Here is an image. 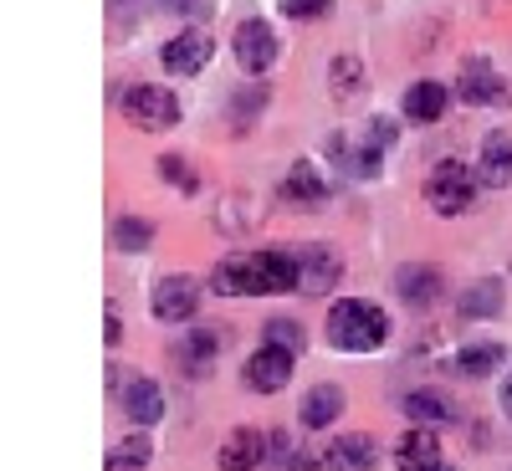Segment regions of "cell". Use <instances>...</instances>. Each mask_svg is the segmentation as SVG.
<instances>
[{"mask_svg":"<svg viewBox=\"0 0 512 471\" xmlns=\"http://www.w3.org/2000/svg\"><path fill=\"white\" fill-rule=\"evenodd\" d=\"M384 338H390V318H384L374 303H359V297H344L328 313V344L338 354H374Z\"/></svg>","mask_w":512,"mask_h":471,"instance_id":"1","label":"cell"},{"mask_svg":"<svg viewBox=\"0 0 512 471\" xmlns=\"http://www.w3.org/2000/svg\"><path fill=\"white\" fill-rule=\"evenodd\" d=\"M123 118L144 128V134H159V128H175L180 123V98L169 88H154V82H139V88H123L118 93Z\"/></svg>","mask_w":512,"mask_h":471,"instance_id":"2","label":"cell"},{"mask_svg":"<svg viewBox=\"0 0 512 471\" xmlns=\"http://www.w3.org/2000/svg\"><path fill=\"white\" fill-rule=\"evenodd\" d=\"M477 185H482V175H472L461 159H441L431 169V180H425V200H431V210H441V216H461V210H472Z\"/></svg>","mask_w":512,"mask_h":471,"instance_id":"3","label":"cell"},{"mask_svg":"<svg viewBox=\"0 0 512 471\" xmlns=\"http://www.w3.org/2000/svg\"><path fill=\"white\" fill-rule=\"evenodd\" d=\"M456 93H461V103H472V108H502V103L512 98V93H507V82H502V72H497L487 57L461 62Z\"/></svg>","mask_w":512,"mask_h":471,"instance_id":"4","label":"cell"},{"mask_svg":"<svg viewBox=\"0 0 512 471\" xmlns=\"http://www.w3.org/2000/svg\"><path fill=\"white\" fill-rule=\"evenodd\" d=\"M195 308H200V282L190 272H169L154 282V318L185 323V318H195Z\"/></svg>","mask_w":512,"mask_h":471,"instance_id":"5","label":"cell"},{"mask_svg":"<svg viewBox=\"0 0 512 471\" xmlns=\"http://www.w3.org/2000/svg\"><path fill=\"white\" fill-rule=\"evenodd\" d=\"M241 379H246V390H251V395H277L282 384L292 379V354L277 349V344H262V349L246 359Z\"/></svg>","mask_w":512,"mask_h":471,"instance_id":"6","label":"cell"},{"mask_svg":"<svg viewBox=\"0 0 512 471\" xmlns=\"http://www.w3.org/2000/svg\"><path fill=\"white\" fill-rule=\"evenodd\" d=\"M292 262H297V292H308V297H328L338 287V272H344L333 246H308V251H297Z\"/></svg>","mask_w":512,"mask_h":471,"instance_id":"7","label":"cell"},{"mask_svg":"<svg viewBox=\"0 0 512 471\" xmlns=\"http://www.w3.org/2000/svg\"><path fill=\"white\" fill-rule=\"evenodd\" d=\"M210 287H216L221 297H262L267 292V277H262V256H231V262H221L216 272H210Z\"/></svg>","mask_w":512,"mask_h":471,"instance_id":"8","label":"cell"},{"mask_svg":"<svg viewBox=\"0 0 512 471\" xmlns=\"http://www.w3.org/2000/svg\"><path fill=\"white\" fill-rule=\"evenodd\" d=\"M113 390L128 410V420H139V425H154L164 420V390L154 379H134V374H113Z\"/></svg>","mask_w":512,"mask_h":471,"instance_id":"9","label":"cell"},{"mask_svg":"<svg viewBox=\"0 0 512 471\" xmlns=\"http://www.w3.org/2000/svg\"><path fill=\"white\" fill-rule=\"evenodd\" d=\"M221 354H226V333H221V328H195V333H185V344L175 349V364H180L185 374L205 379L210 369L221 364Z\"/></svg>","mask_w":512,"mask_h":471,"instance_id":"10","label":"cell"},{"mask_svg":"<svg viewBox=\"0 0 512 471\" xmlns=\"http://www.w3.org/2000/svg\"><path fill=\"white\" fill-rule=\"evenodd\" d=\"M267 446H272V436L241 425V431H231V436L221 441L216 466H221V471H256V466H267Z\"/></svg>","mask_w":512,"mask_h":471,"instance_id":"11","label":"cell"},{"mask_svg":"<svg viewBox=\"0 0 512 471\" xmlns=\"http://www.w3.org/2000/svg\"><path fill=\"white\" fill-rule=\"evenodd\" d=\"M277 31L267 26V21H246V26H236V62L246 67V72H267L272 62H277Z\"/></svg>","mask_w":512,"mask_h":471,"instance_id":"12","label":"cell"},{"mask_svg":"<svg viewBox=\"0 0 512 471\" xmlns=\"http://www.w3.org/2000/svg\"><path fill=\"white\" fill-rule=\"evenodd\" d=\"M395 466H400V471H441V466H446L441 441H436L431 425H415V431H405V436L395 441Z\"/></svg>","mask_w":512,"mask_h":471,"instance_id":"13","label":"cell"},{"mask_svg":"<svg viewBox=\"0 0 512 471\" xmlns=\"http://www.w3.org/2000/svg\"><path fill=\"white\" fill-rule=\"evenodd\" d=\"M159 62H164V72H175V77H195V72L210 62V36H205V31L169 36L164 52H159Z\"/></svg>","mask_w":512,"mask_h":471,"instance_id":"14","label":"cell"},{"mask_svg":"<svg viewBox=\"0 0 512 471\" xmlns=\"http://www.w3.org/2000/svg\"><path fill=\"white\" fill-rule=\"evenodd\" d=\"M323 461H328L323 471H374L379 466V446H374V436H359L354 431V436H338Z\"/></svg>","mask_w":512,"mask_h":471,"instance_id":"15","label":"cell"},{"mask_svg":"<svg viewBox=\"0 0 512 471\" xmlns=\"http://www.w3.org/2000/svg\"><path fill=\"white\" fill-rule=\"evenodd\" d=\"M477 175L492 190H507L512 185V134H487L482 159H477Z\"/></svg>","mask_w":512,"mask_h":471,"instance_id":"16","label":"cell"},{"mask_svg":"<svg viewBox=\"0 0 512 471\" xmlns=\"http://www.w3.org/2000/svg\"><path fill=\"white\" fill-rule=\"evenodd\" d=\"M282 195H287V200H297V205H313V200H323V195H328V175H323L318 164L297 159V164L287 169V180H282Z\"/></svg>","mask_w":512,"mask_h":471,"instance_id":"17","label":"cell"},{"mask_svg":"<svg viewBox=\"0 0 512 471\" xmlns=\"http://www.w3.org/2000/svg\"><path fill=\"white\" fill-rule=\"evenodd\" d=\"M400 297L410 308H431L436 297H441V272L436 267H400Z\"/></svg>","mask_w":512,"mask_h":471,"instance_id":"18","label":"cell"},{"mask_svg":"<svg viewBox=\"0 0 512 471\" xmlns=\"http://www.w3.org/2000/svg\"><path fill=\"white\" fill-rule=\"evenodd\" d=\"M446 88H441V82H415V88L405 93V118L410 123H436L441 113H446Z\"/></svg>","mask_w":512,"mask_h":471,"instance_id":"19","label":"cell"},{"mask_svg":"<svg viewBox=\"0 0 512 471\" xmlns=\"http://www.w3.org/2000/svg\"><path fill=\"white\" fill-rule=\"evenodd\" d=\"M328 149H333V159L344 164L349 175H359V180H374V175H379V149H374V144H359V139H344V134H338Z\"/></svg>","mask_w":512,"mask_h":471,"instance_id":"20","label":"cell"},{"mask_svg":"<svg viewBox=\"0 0 512 471\" xmlns=\"http://www.w3.org/2000/svg\"><path fill=\"white\" fill-rule=\"evenodd\" d=\"M338 410H344V395H338L333 384H318V390H308V395H303V410H297V415H303L308 431H323V425H333V420H338Z\"/></svg>","mask_w":512,"mask_h":471,"instance_id":"21","label":"cell"},{"mask_svg":"<svg viewBox=\"0 0 512 471\" xmlns=\"http://www.w3.org/2000/svg\"><path fill=\"white\" fill-rule=\"evenodd\" d=\"M507 364V349L502 344H466L461 354H456V374H466V379H487L492 369H502Z\"/></svg>","mask_w":512,"mask_h":471,"instance_id":"22","label":"cell"},{"mask_svg":"<svg viewBox=\"0 0 512 471\" xmlns=\"http://www.w3.org/2000/svg\"><path fill=\"white\" fill-rule=\"evenodd\" d=\"M405 410H410V420H420V425H451L456 420V405L446 400V395H436V390H415L410 400H405Z\"/></svg>","mask_w":512,"mask_h":471,"instance_id":"23","label":"cell"},{"mask_svg":"<svg viewBox=\"0 0 512 471\" xmlns=\"http://www.w3.org/2000/svg\"><path fill=\"white\" fill-rule=\"evenodd\" d=\"M328 93H333L338 103L359 98V93H364V62H359V57H333V67H328Z\"/></svg>","mask_w":512,"mask_h":471,"instance_id":"24","label":"cell"},{"mask_svg":"<svg viewBox=\"0 0 512 471\" xmlns=\"http://www.w3.org/2000/svg\"><path fill=\"white\" fill-rule=\"evenodd\" d=\"M461 313L466 318H497L502 313V282L497 277L472 282V287H466V297H461Z\"/></svg>","mask_w":512,"mask_h":471,"instance_id":"25","label":"cell"},{"mask_svg":"<svg viewBox=\"0 0 512 471\" xmlns=\"http://www.w3.org/2000/svg\"><path fill=\"white\" fill-rule=\"evenodd\" d=\"M154 461V446H149V436L139 431V436H123L113 451H108V466L103 471H144Z\"/></svg>","mask_w":512,"mask_h":471,"instance_id":"26","label":"cell"},{"mask_svg":"<svg viewBox=\"0 0 512 471\" xmlns=\"http://www.w3.org/2000/svg\"><path fill=\"white\" fill-rule=\"evenodd\" d=\"M267 466H272V471H318V456L292 451L287 436H272V446H267Z\"/></svg>","mask_w":512,"mask_h":471,"instance_id":"27","label":"cell"},{"mask_svg":"<svg viewBox=\"0 0 512 471\" xmlns=\"http://www.w3.org/2000/svg\"><path fill=\"white\" fill-rule=\"evenodd\" d=\"M149 241H154V226H149V221H134V216L113 221V246H123V251H144Z\"/></svg>","mask_w":512,"mask_h":471,"instance_id":"28","label":"cell"},{"mask_svg":"<svg viewBox=\"0 0 512 471\" xmlns=\"http://www.w3.org/2000/svg\"><path fill=\"white\" fill-rule=\"evenodd\" d=\"M159 175H164V185H169V190H185V195H190V190H200V175H195V169H190L180 154H164V159H159Z\"/></svg>","mask_w":512,"mask_h":471,"instance_id":"29","label":"cell"},{"mask_svg":"<svg viewBox=\"0 0 512 471\" xmlns=\"http://www.w3.org/2000/svg\"><path fill=\"white\" fill-rule=\"evenodd\" d=\"M262 338H267V344H277V349H287V354H297V349H303V328H297L292 318H272Z\"/></svg>","mask_w":512,"mask_h":471,"instance_id":"30","label":"cell"},{"mask_svg":"<svg viewBox=\"0 0 512 471\" xmlns=\"http://www.w3.org/2000/svg\"><path fill=\"white\" fill-rule=\"evenodd\" d=\"M282 11H287L292 21H323V16L333 11V0H282Z\"/></svg>","mask_w":512,"mask_h":471,"instance_id":"31","label":"cell"},{"mask_svg":"<svg viewBox=\"0 0 512 471\" xmlns=\"http://www.w3.org/2000/svg\"><path fill=\"white\" fill-rule=\"evenodd\" d=\"M369 144L384 154V149L395 144V123H390V118H374V123H369Z\"/></svg>","mask_w":512,"mask_h":471,"instance_id":"32","label":"cell"},{"mask_svg":"<svg viewBox=\"0 0 512 471\" xmlns=\"http://www.w3.org/2000/svg\"><path fill=\"white\" fill-rule=\"evenodd\" d=\"M169 16H205V0H159Z\"/></svg>","mask_w":512,"mask_h":471,"instance_id":"33","label":"cell"},{"mask_svg":"<svg viewBox=\"0 0 512 471\" xmlns=\"http://www.w3.org/2000/svg\"><path fill=\"white\" fill-rule=\"evenodd\" d=\"M502 410L512 415V379H502Z\"/></svg>","mask_w":512,"mask_h":471,"instance_id":"34","label":"cell"}]
</instances>
